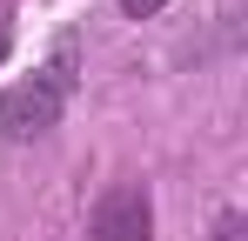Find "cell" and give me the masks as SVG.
<instances>
[{
  "label": "cell",
  "mask_w": 248,
  "mask_h": 241,
  "mask_svg": "<svg viewBox=\"0 0 248 241\" xmlns=\"http://www.w3.org/2000/svg\"><path fill=\"white\" fill-rule=\"evenodd\" d=\"M67 87H74L67 60H54V67H41L34 80L7 87V94H0V134H7V141H34V134H47V127L61 120V107H67Z\"/></svg>",
  "instance_id": "1"
},
{
  "label": "cell",
  "mask_w": 248,
  "mask_h": 241,
  "mask_svg": "<svg viewBox=\"0 0 248 241\" xmlns=\"http://www.w3.org/2000/svg\"><path fill=\"white\" fill-rule=\"evenodd\" d=\"M0 60H7V27H0Z\"/></svg>",
  "instance_id": "5"
},
{
  "label": "cell",
  "mask_w": 248,
  "mask_h": 241,
  "mask_svg": "<svg viewBox=\"0 0 248 241\" xmlns=\"http://www.w3.org/2000/svg\"><path fill=\"white\" fill-rule=\"evenodd\" d=\"M221 241H242V214H221V228H215Z\"/></svg>",
  "instance_id": "4"
},
{
  "label": "cell",
  "mask_w": 248,
  "mask_h": 241,
  "mask_svg": "<svg viewBox=\"0 0 248 241\" xmlns=\"http://www.w3.org/2000/svg\"><path fill=\"white\" fill-rule=\"evenodd\" d=\"M121 14L127 20H148V14H161V0H121Z\"/></svg>",
  "instance_id": "3"
},
{
  "label": "cell",
  "mask_w": 248,
  "mask_h": 241,
  "mask_svg": "<svg viewBox=\"0 0 248 241\" xmlns=\"http://www.w3.org/2000/svg\"><path fill=\"white\" fill-rule=\"evenodd\" d=\"M87 235H94V241H148V235H155L148 188H134V181L108 188V195L94 201V228H87Z\"/></svg>",
  "instance_id": "2"
}]
</instances>
